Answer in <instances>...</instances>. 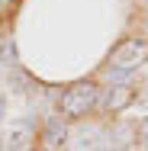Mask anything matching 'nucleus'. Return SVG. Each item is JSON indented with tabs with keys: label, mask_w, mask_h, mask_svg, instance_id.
Returning <instances> with one entry per match:
<instances>
[{
	"label": "nucleus",
	"mask_w": 148,
	"mask_h": 151,
	"mask_svg": "<svg viewBox=\"0 0 148 151\" xmlns=\"http://www.w3.org/2000/svg\"><path fill=\"white\" fill-rule=\"evenodd\" d=\"M132 100H135V90H132V87L110 84L106 90H100V103H97V109H103V113H119V109L132 106Z\"/></svg>",
	"instance_id": "7ed1b4c3"
},
{
	"label": "nucleus",
	"mask_w": 148,
	"mask_h": 151,
	"mask_svg": "<svg viewBox=\"0 0 148 151\" xmlns=\"http://www.w3.org/2000/svg\"><path fill=\"white\" fill-rule=\"evenodd\" d=\"M139 138H142V145L148 148V119H142V122H139Z\"/></svg>",
	"instance_id": "423d86ee"
},
{
	"label": "nucleus",
	"mask_w": 148,
	"mask_h": 151,
	"mask_svg": "<svg viewBox=\"0 0 148 151\" xmlns=\"http://www.w3.org/2000/svg\"><path fill=\"white\" fill-rule=\"evenodd\" d=\"M3 116H6V100L0 96V122H3Z\"/></svg>",
	"instance_id": "0eeeda50"
},
{
	"label": "nucleus",
	"mask_w": 148,
	"mask_h": 151,
	"mask_svg": "<svg viewBox=\"0 0 148 151\" xmlns=\"http://www.w3.org/2000/svg\"><path fill=\"white\" fill-rule=\"evenodd\" d=\"M64 138H68V122L61 119H48L45 122V132H42V142H45V148L48 151H58L64 145Z\"/></svg>",
	"instance_id": "39448f33"
},
{
	"label": "nucleus",
	"mask_w": 148,
	"mask_h": 151,
	"mask_svg": "<svg viewBox=\"0 0 148 151\" xmlns=\"http://www.w3.org/2000/svg\"><path fill=\"white\" fill-rule=\"evenodd\" d=\"M29 142H32L29 122H13V125L6 129V135H3V148H10V151H26Z\"/></svg>",
	"instance_id": "20e7f679"
},
{
	"label": "nucleus",
	"mask_w": 148,
	"mask_h": 151,
	"mask_svg": "<svg viewBox=\"0 0 148 151\" xmlns=\"http://www.w3.org/2000/svg\"><path fill=\"white\" fill-rule=\"evenodd\" d=\"M0 151H3V135H0Z\"/></svg>",
	"instance_id": "6e6552de"
},
{
	"label": "nucleus",
	"mask_w": 148,
	"mask_h": 151,
	"mask_svg": "<svg viewBox=\"0 0 148 151\" xmlns=\"http://www.w3.org/2000/svg\"><path fill=\"white\" fill-rule=\"evenodd\" d=\"M97 103H100V87L93 81H77L61 90V100H58L61 119H84L97 109Z\"/></svg>",
	"instance_id": "f257e3e1"
},
{
	"label": "nucleus",
	"mask_w": 148,
	"mask_h": 151,
	"mask_svg": "<svg viewBox=\"0 0 148 151\" xmlns=\"http://www.w3.org/2000/svg\"><path fill=\"white\" fill-rule=\"evenodd\" d=\"M148 61V39L142 35H129L122 39L116 48L110 52V71H139L142 64Z\"/></svg>",
	"instance_id": "f03ea898"
}]
</instances>
